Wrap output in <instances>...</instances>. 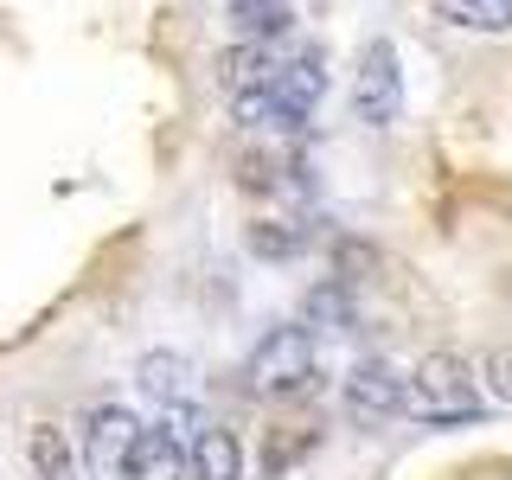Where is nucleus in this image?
Returning <instances> with one entry per match:
<instances>
[{
    "label": "nucleus",
    "instance_id": "obj_10",
    "mask_svg": "<svg viewBox=\"0 0 512 480\" xmlns=\"http://www.w3.org/2000/svg\"><path fill=\"white\" fill-rule=\"evenodd\" d=\"M288 20H295V7L288 0H231V26L244 45H276Z\"/></svg>",
    "mask_w": 512,
    "mask_h": 480
},
{
    "label": "nucleus",
    "instance_id": "obj_13",
    "mask_svg": "<svg viewBox=\"0 0 512 480\" xmlns=\"http://www.w3.org/2000/svg\"><path fill=\"white\" fill-rule=\"evenodd\" d=\"M436 13L461 32H506L512 26V0H436Z\"/></svg>",
    "mask_w": 512,
    "mask_h": 480
},
{
    "label": "nucleus",
    "instance_id": "obj_15",
    "mask_svg": "<svg viewBox=\"0 0 512 480\" xmlns=\"http://www.w3.org/2000/svg\"><path fill=\"white\" fill-rule=\"evenodd\" d=\"M301 244H308V231H295V224H250V250L263 263H288V256H301Z\"/></svg>",
    "mask_w": 512,
    "mask_h": 480
},
{
    "label": "nucleus",
    "instance_id": "obj_1",
    "mask_svg": "<svg viewBox=\"0 0 512 480\" xmlns=\"http://www.w3.org/2000/svg\"><path fill=\"white\" fill-rule=\"evenodd\" d=\"M404 416L416 423H436V429H455V423H480L487 416V391H480V372L455 352H429L423 365L410 372V404Z\"/></svg>",
    "mask_w": 512,
    "mask_h": 480
},
{
    "label": "nucleus",
    "instance_id": "obj_16",
    "mask_svg": "<svg viewBox=\"0 0 512 480\" xmlns=\"http://www.w3.org/2000/svg\"><path fill=\"white\" fill-rule=\"evenodd\" d=\"M480 391H487L493 404H512V340L480 359Z\"/></svg>",
    "mask_w": 512,
    "mask_h": 480
},
{
    "label": "nucleus",
    "instance_id": "obj_8",
    "mask_svg": "<svg viewBox=\"0 0 512 480\" xmlns=\"http://www.w3.org/2000/svg\"><path fill=\"white\" fill-rule=\"evenodd\" d=\"M276 71H282L276 45H244V39H237V52H224V58H218V77H224V90H231V96L276 84Z\"/></svg>",
    "mask_w": 512,
    "mask_h": 480
},
{
    "label": "nucleus",
    "instance_id": "obj_11",
    "mask_svg": "<svg viewBox=\"0 0 512 480\" xmlns=\"http://www.w3.org/2000/svg\"><path fill=\"white\" fill-rule=\"evenodd\" d=\"M141 391L160 397V404H180V397L192 391V359L186 352H141Z\"/></svg>",
    "mask_w": 512,
    "mask_h": 480
},
{
    "label": "nucleus",
    "instance_id": "obj_6",
    "mask_svg": "<svg viewBox=\"0 0 512 480\" xmlns=\"http://www.w3.org/2000/svg\"><path fill=\"white\" fill-rule=\"evenodd\" d=\"M135 436H141V423H135L122 404L90 410V423H84V455H90V468H96V474H122V461H128V448H135Z\"/></svg>",
    "mask_w": 512,
    "mask_h": 480
},
{
    "label": "nucleus",
    "instance_id": "obj_4",
    "mask_svg": "<svg viewBox=\"0 0 512 480\" xmlns=\"http://www.w3.org/2000/svg\"><path fill=\"white\" fill-rule=\"evenodd\" d=\"M410 404V378H397L384 359H365L346 372V416L359 429H384L391 416H404Z\"/></svg>",
    "mask_w": 512,
    "mask_h": 480
},
{
    "label": "nucleus",
    "instance_id": "obj_7",
    "mask_svg": "<svg viewBox=\"0 0 512 480\" xmlns=\"http://www.w3.org/2000/svg\"><path fill=\"white\" fill-rule=\"evenodd\" d=\"M122 480H186V448L173 429H141L122 461Z\"/></svg>",
    "mask_w": 512,
    "mask_h": 480
},
{
    "label": "nucleus",
    "instance_id": "obj_3",
    "mask_svg": "<svg viewBox=\"0 0 512 480\" xmlns=\"http://www.w3.org/2000/svg\"><path fill=\"white\" fill-rule=\"evenodd\" d=\"M404 109V71H397L391 39H372L359 52V77H352V116L365 128H391Z\"/></svg>",
    "mask_w": 512,
    "mask_h": 480
},
{
    "label": "nucleus",
    "instance_id": "obj_9",
    "mask_svg": "<svg viewBox=\"0 0 512 480\" xmlns=\"http://www.w3.org/2000/svg\"><path fill=\"white\" fill-rule=\"evenodd\" d=\"M192 480H244V448L231 429H199L192 436Z\"/></svg>",
    "mask_w": 512,
    "mask_h": 480
},
{
    "label": "nucleus",
    "instance_id": "obj_5",
    "mask_svg": "<svg viewBox=\"0 0 512 480\" xmlns=\"http://www.w3.org/2000/svg\"><path fill=\"white\" fill-rule=\"evenodd\" d=\"M269 96H276L282 122H288V128H301V122H308V109L320 103V96H327V64H320L314 52L282 58V71H276V84H269Z\"/></svg>",
    "mask_w": 512,
    "mask_h": 480
},
{
    "label": "nucleus",
    "instance_id": "obj_2",
    "mask_svg": "<svg viewBox=\"0 0 512 480\" xmlns=\"http://www.w3.org/2000/svg\"><path fill=\"white\" fill-rule=\"evenodd\" d=\"M314 372V333L301 327H269L263 340H256L250 352V365H244V378H250V391L256 397H282V391H301Z\"/></svg>",
    "mask_w": 512,
    "mask_h": 480
},
{
    "label": "nucleus",
    "instance_id": "obj_12",
    "mask_svg": "<svg viewBox=\"0 0 512 480\" xmlns=\"http://www.w3.org/2000/svg\"><path fill=\"white\" fill-rule=\"evenodd\" d=\"M26 455H32V474L39 480H71V442H64V429L58 423H32V436H26Z\"/></svg>",
    "mask_w": 512,
    "mask_h": 480
},
{
    "label": "nucleus",
    "instance_id": "obj_14",
    "mask_svg": "<svg viewBox=\"0 0 512 480\" xmlns=\"http://www.w3.org/2000/svg\"><path fill=\"white\" fill-rule=\"evenodd\" d=\"M301 327H352V295H346L340 276L320 282L314 295H308V308H301Z\"/></svg>",
    "mask_w": 512,
    "mask_h": 480
}]
</instances>
